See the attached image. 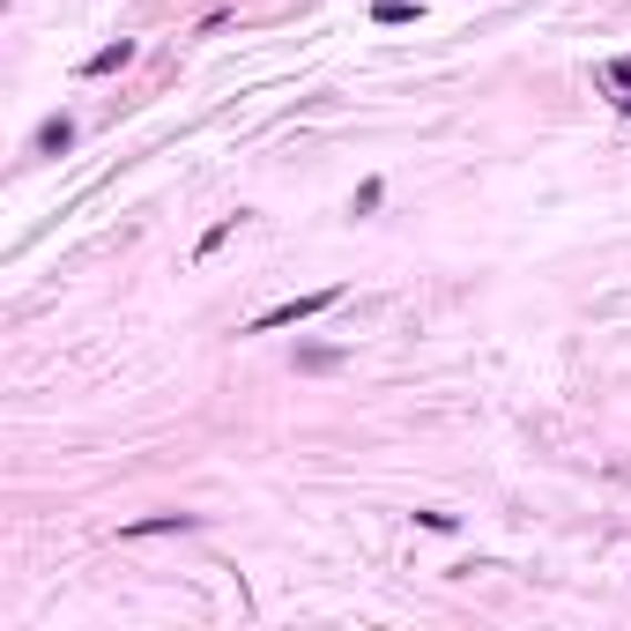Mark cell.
Segmentation results:
<instances>
[{"label": "cell", "instance_id": "4", "mask_svg": "<svg viewBox=\"0 0 631 631\" xmlns=\"http://www.w3.org/2000/svg\"><path fill=\"white\" fill-rule=\"evenodd\" d=\"M68 142H74V120H45L38 126V149H45V156H60Z\"/></svg>", "mask_w": 631, "mask_h": 631}, {"label": "cell", "instance_id": "2", "mask_svg": "<svg viewBox=\"0 0 631 631\" xmlns=\"http://www.w3.org/2000/svg\"><path fill=\"white\" fill-rule=\"evenodd\" d=\"M186 528H201L194 512H149V520H134V528H120L126 542H142V535H186Z\"/></svg>", "mask_w": 631, "mask_h": 631}, {"label": "cell", "instance_id": "3", "mask_svg": "<svg viewBox=\"0 0 631 631\" xmlns=\"http://www.w3.org/2000/svg\"><path fill=\"white\" fill-rule=\"evenodd\" d=\"M126 60H134V45H104V52H90V60H82V74H112V68H126Z\"/></svg>", "mask_w": 631, "mask_h": 631}, {"label": "cell", "instance_id": "5", "mask_svg": "<svg viewBox=\"0 0 631 631\" xmlns=\"http://www.w3.org/2000/svg\"><path fill=\"white\" fill-rule=\"evenodd\" d=\"M372 23H416V0H379Z\"/></svg>", "mask_w": 631, "mask_h": 631}, {"label": "cell", "instance_id": "1", "mask_svg": "<svg viewBox=\"0 0 631 631\" xmlns=\"http://www.w3.org/2000/svg\"><path fill=\"white\" fill-rule=\"evenodd\" d=\"M342 291H305V297H291V305H267L261 319H253V335H275V327H297V319H313V313H327Z\"/></svg>", "mask_w": 631, "mask_h": 631}]
</instances>
